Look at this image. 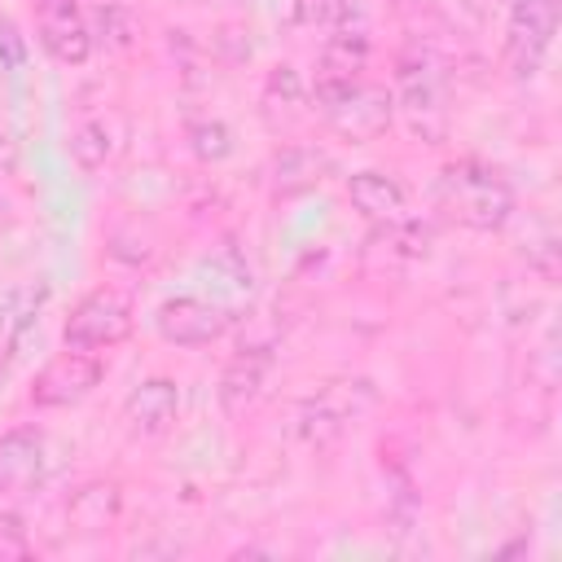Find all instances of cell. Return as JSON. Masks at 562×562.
Listing matches in <instances>:
<instances>
[{
    "mask_svg": "<svg viewBox=\"0 0 562 562\" xmlns=\"http://www.w3.org/2000/svg\"><path fill=\"white\" fill-rule=\"evenodd\" d=\"M40 44L61 66H83L92 53V35L79 0H40Z\"/></svg>",
    "mask_w": 562,
    "mask_h": 562,
    "instance_id": "30bf717a",
    "label": "cell"
},
{
    "mask_svg": "<svg viewBox=\"0 0 562 562\" xmlns=\"http://www.w3.org/2000/svg\"><path fill=\"white\" fill-rule=\"evenodd\" d=\"M404 114V123L413 127V136L422 140H443L448 132V92H443V75H439V61L422 48L404 53L400 66H395V97H391Z\"/></svg>",
    "mask_w": 562,
    "mask_h": 562,
    "instance_id": "3957f363",
    "label": "cell"
},
{
    "mask_svg": "<svg viewBox=\"0 0 562 562\" xmlns=\"http://www.w3.org/2000/svg\"><path fill=\"white\" fill-rule=\"evenodd\" d=\"M303 75L294 70V66H277L272 75H268V83H263V105H268V114H277V110H299L303 105Z\"/></svg>",
    "mask_w": 562,
    "mask_h": 562,
    "instance_id": "d6986e66",
    "label": "cell"
},
{
    "mask_svg": "<svg viewBox=\"0 0 562 562\" xmlns=\"http://www.w3.org/2000/svg\"><path fill=\"white\" fill-rule=\"evenodd\" d=\"M0 140H4V136H0Z\"/></svg>",
    "mask_w": 562,
    "mask_h": 562,
    "instance_id": "7402d4cb",
    "label": "cell"
},
{
    "mask_svg": "<svg viewBox=\"0 0 562 562\" xmlns=\"http://www.w3.org/2000/svg\"><path fill=\"white\" fill-rule=\"evenodd\" d=\"M325 167H329V158H325L321 149H312V145H290V149H281V158L272 162V189H277L281 198H294V193L312 189Z\"/></svg>",
    "mask_w": 562,
    "mask_h": 562,
    "instance_id": "5bb4252c",
    "label": "cell"
},
{
    "mask_svg": "<svg viewBox=\"0 0 562 562\" xmlns=\"http://www.w3.org/2000/svg\"><path fill=\"white\" fill-rule=\"evenodd\" d=\"M312 101L321 105V114L329 119V127H338L351 140H373L391 127L395 101L386 88L364 83V79H316L312 83Z\"/></svg>",
    "mask_w": 562,
    "mask_h": 562,
    "instance_id": "7a4b0ae2",
    "label": "cell"
},
{
    "mask_svg": "<svg viewBox=\"0 0 562 562\" xmlns=\"http://www.w3.org/2000/svg\"><path fill=\"white\" fill-rule=\"evenodd\" d=\"M123 413H127L132 430H140V435H167L176 426V413H180V386L171 378H145L127 395Z\"/></svg>",
    "mask_w": 562,
    "mask_h": 562,
    "instance_id": "7c38bea8",
    "label": "cell"
},
{
    "mask_svg": "<svg viewBox=\"0 0 562 562\" xmlns=\"http://www.w3.org/2000/svg\"><path fill=\"white\" fill-rule=\"evenodd\" d=\"M558 35V0H509V57L518 75H536Z\"/></svg>",
    "mask_w": 562,
    "mask_h": 562,
    "instance_id": "52a82bcc",
    "label": "cell"
},
{
    "mask_svg": "<svg viewBox=\"0 0 562 562\" xmlns=\"http://www.w3.org/2000/svg\"><path fill=\"white\" fill-rule=\"evenodd\" d=\"M373 382L369 378H338L325 382L316 395H307L294 413V430L303 435L307 448H329L342 439L347 426H356L373 408Z\"/></svg>",
    "mask_w": 562,
    "mask_h": 562,
    "instance_id": "277c9868",
    "label": "cell"
},
{
    "mask_svg": "<svg viewBox=\"0 0 562 562\" xmlns=\"http://www.w3.org/2000/svg\"><path fill=\"white\" fill-rule=\"evenodd\" d=\"M228 307L220 303H206V299H193V294H180V299H167L154 316L158 334L176 347H206L215 342L224 329H228Z\"/></svg>",
    "mask_w": 562,
    "mask_h": 562,
    "instance_id": "ba28073f",
    "label": "cell"
},
{
    "mask_svg": "<svg viewBox=\"0 0 562 562\" xmlns=\"http://www.w3.org/2000/svg\"><path fill=\"white\" fill-rule=\"evenodd\" d=\"M294 18L303 26H342L351 18V9H347V0H299Z\"/></svg>",
    "mask_w": 562,
    "mask_h": 562,
    "instance_id": "ffe728a7",
    "label": "cell"
},
{
    "mask_svg": "<svg viewBox=\"0 0 562 562\" xmlns=\"http://www.w3.org/2000/svg\"><path fill=\"white\" fill-rule=\"evenodd\" d=\"M364 57H369V40L342 22V26H334V35L325 40L316 79H360Z\"/></svg>",
    "mask_w": 562,
    "mask_h": 562,
    "instance_id": "9a60e30c",
    "label": "cell"
},
{
    "mask_svg": "<svg viewBox=\"0 0 562 562\" xmlns=\"http://www.w3.org/2000/svg\"><path fill=\"white\" fill-rule=\"evenodd\" d=\"M435 198H439V206L457 224L479 228V233H492V228H501L514 215V189H509V180L496 167H487L483 158H457V162H448L439 171Z\"/></svg>",
    "mask_w": 562,
    "mask_h": 562,
    "instance_id": "6da1fadb",
    "label": "cell"
},
{
    "mask_svg": "<svg viewBox=\"0 0 562 562\" xmlns=\"http://www.w3.org/2000/svg\"><path fill=\"white\" fill-rule=\"evenodd\" d=\"M48 470V443L44 430L35 426H18L9 435H0V496H26L40 487Z\"/></svg>",
    "mask_w": 562,
    "mask_h": 562,
    "instance_id": "9c48e42d",
    "label": "cell"
},
{
    "mask_svg": "<svg viewBox=\"0 0 562 562\" xmlns=\"http://www.w3.org/2000/svg\"><path fill=\"white\" fill-rule=\"evenodd\" d=\"M105 373V360L101 351H83V347H66L57 351L31 382V404L35 408H66V404H79L83 395L97 391Z\"/></svg>",
    "mask_w": 562,
    "mask_h": 562,
    "instance_id": "8992f818",
    "label": "cell"
},
{
    "mask_svg": "<svg viewBox=\"0 0 562 562\" xmlns=\"http://www.w3.org/2000/svg\"><path fill=\"white\" fill-rule=\"evenodd\" d=\"M127 334H132V303L119 290L101 285V290L83 294L70 307L61 342L66 347H83V351H105V347H119Z\"/></svg>",
    "mask_w": 562,
    "mask_h": 562,
    "instance_id": "5b68a950",
    "label": "cell"
},
{
    "mask_svg": "<svg viewBox=\"0 0 562 562\" xmlns=\"http://www.w3.org/2000/svg\"><path fill=\"white\" fill-rule=\"evenodd\" d=\"M114 514H119V487L114 483H88L66 505V518L79 531H101L105 522H114Z\"/></svg>",
    "mask_w": 562,
    "mask_h": 562,
    "instance_id": "2e32d148",
    "label": "cell"
},
{
    "mask_svg": "<svg viewBox=\"0 0 562 562\" xmlns=\"http://www.w3.org/2000/svg\"><path fill=\"white\" fill-rule=\"evenodd\" d=\"M347 198L351 206L373 220V224H400L404 211H408V198H404V184L386 171H356L347 180Z\"/></svg>",
    "mask_w": 562,
    "mask_h": 562,
    "instance_id": "4fadbf2b",
    "label": "cell"
},
{
    "mask_svg": "<svg viewBox=\"0 0 562 562\" xmlns=\"http://www.w3.org/2000/svg\"><path fill=\"white\" fill-rule=\"evenodd\" d=\"M70 158H75L79 171H101L105 158H110V132H105V123H83L70 136Z\"/></svg>",
    "mask_w": 562,
    "mask_h": 562,
    "instance_id": "e0dca14e",
    "label": "cell"
},
{
    "mask_svg": "<svg viewBox=\"0 0 562 562\" xmlns=\"http://www.w3.org/2000/svg\"><path fill=\"white\" fill-rule=\"evenodd\" d=\"M0 66H9V70L26 66V35L13 22H0Z\"/></svg>",
    "mask_w": 562,
    "mask_h": 562,
    "instance_id": "44dd1931",
    "label": "cell"
},
{
    "mask_svg": "<svg viewBox=\"0 0 562 562\" xmlns=\"http://www.w3.org/2000/svg\"><path fill=\"white\" fill-rule=\"evenodd\" d=\"M268 373H272V351L268 347H241L220 373V386H215L220 408L228 417H241L246 408H255L263 386H268Z\"/></svg>",
    "mask_w": 562,
    "mask_h": 562,
    "instance_id": "8fae6325",
    "label": "cell"
},
{
    "mask_svg": "<svg viewBox=\"0 0 562 562\" xmlns=\"http://www.w3.org/2000/svg\"><path fill=\"white\" fill-rule=\"evenodd\" d=\"M189 145H193V154H198L202 162H220V158L233 154V132H228L224 119H198V123L189 127Z\"/></svg>",
    "mask_w": 562,
    "mask_h": 562,
    "instance_id": "ac0fdd59",
    "label": "cell"
}]
</instances>
